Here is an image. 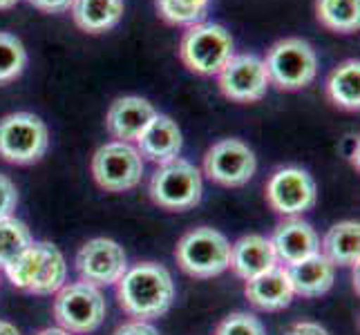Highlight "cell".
Instances as JSON below:
<instances>
[{
    "label": "cell",
    "instance_id": "obj_7",
    "mask_svg": "<svg viewBox=\"0 0 360 335\" xmlns=\"http://www.w3.org/2000/svg\"><path fill=\"white\" fill-rule=\"evenodd\" d=\"M54 317L68 333H92L105 320V300L98 287L88 282H74L56 291Z\"/></svg>",
    "mask_w": 360,
    "mask_h": 335
},
{
    "label": "cell",
    "instance_id": "obj_27",
    "mask_svg": "<svg viewBox=\"0 0 360 335\" xmlns=\"http://www.w3.org/2000/svg\"><path fill=\"white\" fill-rule=\"evenodd\" d=\"M41 259H43V251H41V242H32V246L25 251L22 255H18L9 266H5V272L9 282L14 284L20 291H32L36 277H39V268H41Z\"/></svg>",
    "mask_w": 360,
    "mask_h": 335
},
{
    "label": "cell",
    "instance_id": "obj_5",
    "mask_svg": "<svg viewBox=\"0 0 360 335\" xmlns=\"http://www.w3.org/2000/svg\"><path fill=\"white\" fill-rule=\"evenodd\" d=\"M49 147V130L32 112H14L0 119V157L9 164L30 166Z\"/></svg>",
    "mask_w": 360,
    "mask_h": 335
},
{
    "label": "cell",
    "instance_id": "obj_29",
    "mask_svg": "<svg viewBox=\"0 0 360 335\" xmlns=\"http://www.w3.org/2000/svg\"><path fill=\"white\" fill-rule=\"evenodd\" d=\"M18 206V190L9 177L0 175V219L11 217Z\"/></svg>",
    "mask_w": 360,
    "mask_h": 335
},
{
    "label": "cell",
    "instance_id": "obj_18",
    "mask_svg": "<svg viewBox=\"0 0 360 335\" xmlns=\"http://www.w3.org/2000/svg\"><path fill=\"white\" fill-rule=\"evenodd\" d=\"M287 275L291 282L293 295L320 297L333 287L336 266H333L322 253H316L311 257L302 259V262L287 266Z\"/></svg>",
    "mask_w": 360,
    "mask_h": 335
},
{
    "label": "cell",
    "instance_id": "obj_2",
    "mask_svg": "<svg viewBox=\"0 0 360 335\" xmlns=\"http://www.w3.org/2000/svg\"><path fill=\"white\" fill-rule=\"evenodd\" d=\"M233 36L217 22H200L184 32L179 41V58L193 74L217 77L233 54Z\"/></svg>",
    "mask_w": 360,
    "mask_h": 335
},
{
    "label": "cell",
    "instance_id": "obj_21",
    "mask_svg": "<svg viewBox=\"0 0 360 335\" xmlns=\"http://www.w3.org/2000/svg\"><path fill=\"white\" fill-rule=\"evenodd\" d=\"M360 226L358 221H340L322 239V255L333 266H358Z\"/></svg>",
    "mask_w": 360,
    "mask_h": 335
},
{
    "label": "cell",
    "instance_id": "obj_14",
    "mask_svg": "<svg viewBox=\"0 0 360 335\" xmlns=\"http://www.w3.org/2000/svg\"><path fill=\"white\" fill-rule=\"evenodd\" d=\"M273 251H276L278 262L282 264H297L302 259L320 253V239L311 223L302 219H287L273 232Z\"/></svg>",
    "mask_w": 360,
    "mask_h": 335
},
{
    "label": "cell",
    "instance_id": "obj_9",
    "mask_svg": "<svg viewBox=\"0 0 360 335\" xmlns=\"http://www.w3.org/2000/svg\"><path fill=\"white\" fill-rule=\"evenodd\" d=\"M257 159L253 150L240 139H221L208 147L204 157V172L210 181L226 188H240L253 179Z\"/></svg>",
    "mask_w": 360,
    "mask_h": 335
},
{
    "label": "cell",
    "instance_id": "obj_22",
    "mask_svg": "<svg viewBox=\"0 0 360 335\" xmlns=\"http://www.w3.org/2000/svg\"><path fill=\"white\" fill-rule=\"evenodd\" d=\"M316 18L336 34H354L360 27V0H316Z\"/></svg>",
    "mask_w": 360,
    "mask_h": 335
},
{
    "label": "cell",
    "instance_id": "obj_31",
    "mask_svg": "<svg viewBox=\"0 0 360 335\" xmlns=\"http://www.w3.org/2000/svg\"><path fill=\"white\" fill-rule=\"evenodd\" d=\"M27 3L45 14H63L72 7V0H27Z\"/></svg>",
    "mask_w": 360,
    "mask_h": 335
},
{
    "label": "cell",
    "instance_id": "obj_4",
    "mask_svg": "<svg viewBox=\"0 0 360 335\" xmlns=\"http://www.w3.org/2000/svg\"><path fill=\"white\" fill-rule=\"evenodd\" d=\"M175 257L191 277L208 280L229 268L231 244L219 230L202 226L184 235L175 248Z\"/></svg>",
    "mask_w": 360,
    "mask_h": 335
},
{
    "label": "cell",
    "instance_id": "obj_1",
    "mask_svg": "<svg viewBox=\"0 0 360 335\" xmlns=\"http://www.w3.org/2000/svg\"><path fill=\"white\" fill-rule=\"evenodd\" d=\"M117 295L123 311L146 322L170 311L175 302V284L166 266L146 262L123 272L117 282Z\"/></svg>",
    "mask_w": 360,
    "mask_h": 335
},
{
    "label": "cell",
    "instance_id": "obj_25",
    "mask_svg": "<svg viewBox=\"0 0 360 335\" xmlns=\"http://www.w3.org/2000/svg\"><path fill=\"white\" fill-rule=\"evenodd\" d=\"M32 232L16 217L0 219V266H9L32 246Z\"/></svg>",
    "mask_w": 360,
    "mask_h": 335
},
{
    "label": "cell",
    "instance_id": "obj_24",
    "mask_svg": "<svg viewBox=\"0 0 360 335\" xmlns=\"http://www.w3.org/2000/svg\"><path fill=\"white\" fill-rule=\"evenodd\" d=\"M159 18L168 25H181V27H193L200 25L210 7V0H155Z\"/></svg>",
    "mask_w": 360,
    "mask_h": 335
},
{
    "label": "cell",
    "instance_id": "obj_32",
    "mask_svg": "<svg viewBox=\"0 0 360 335\" xmlns=\"http://www.w3.org/2000/svg\"><path fill=\"white\" fill-rule=\"evenodd\" d=\"M284 335H329V331L316 324V322H297Z\"/></svg>",
    "mask_w": 360,
    "mask_h": 335
},
{
    "label": "cell",
    "instance_id": "obj_11",
    "mask_svg": "<svg viewBox=\"0 0 360 335\" xmlns=\"http://www.w3.org/2000/svg\"><path fill=\"white\" fill-rule=\"evenodd\" d=\"M219 90L226 98L238 103H255L269 90L264 60L253 54L233 56L217 74Z\"/></svg>",
    "mask_w": 360,
    "mask_h": 335
},
{
    "label": "cell",
    "instance_id": "obj_34",
    "mask_svg": "<svg viewBox=\"0 0 360 335\" xmlns=\"http://www.w3.org/2000/svg\"><path fill=\"white\" fill-rule=\"evenodd\" d=\"M36 335H70V333H68V331H63V329H45V331L36 333Z\"/></svg>",
    "mask_w": 360,
    "mask_h": 335
},
{
    "label": "cell",
    "instance_id": "obj_6",
    "mask_svg": "<svg viewBox=\"0 0 360 335\" xmlns=\"http://www.w3.org/2000/svg\"><path fill=\"white\" fill-rule=\"evenodd\" d=\"M202 172L191 161L172 159L161 164L150 179L153 202L166 210H188L202 202Z\"/></svg>",
    "mask_w": 360,
    "mask_h": 335
},
{
    "label": "cell",
    "instance_id": "obj_19",
    "mask_svg": "<svg viewBox=\"0 0 360 335\" xmlns=\"http://www.w3.org/2000/svg\"><path fill=\"white\" fill-rule=\"evenodd\" d=\"M70 11L81 32L103 34L123 18V0H72Z\"/></svg>",
    "mask_w": 360,
    "mask_h": 335
},
{
    "label": "cell",
    "instance_id": "obj_15",
    "mask_svg": "<svg viewBox=\"0 0 360 335\" xmlns=\"http://www.w3.org/2000/svg\"><path fill=\"white\" fill-rule=\"evenodd\" d=\"M181 145V130L166 114H155V119L148 123L146 130L139 134V139H136V150H139L141 159H148L159 166L177 159Z\"/></svg>",
    "mask_w": 360,
    "mask_h": 335
},
{
    "label": "cell",
    "instance_id": "obj_30",
    "mask_svg": "<svg viewBox=\"0 0 360 335\" xmlns=\"http://www.w3.org/2000/svg\"><path fill=\"white\" fill-rule=\"evenodd\" d=\"M112 335H159V333L153 324H148V322L134 320V322H128V324H121Z\"/></svg>",
    "mask_w": 360,
    "mask_h": 335
},
{
    "label": "cell",
    "instance_id": "obj_28",
    "mask_svg": "<svg viewBox=\"0 0 360 335\" xmlns=\"http://www.w3.org/2000/svg\"><path fill=\"white\" fill-rule=\"evenodd\" d=\"M215 335H266V331L255 315L240 311L221 320Z\"/></svg>",
    "mask_w": 360,
    "mask_h": 335
},
{
    "label": "cell",
    "instance_id": "obj_20",
    "mask_svg": "<svg viewBox=\"0 0 360 335\" xmlns=\"http://www.w3.org/2000/svg\"><path fill=\"white\" fill-rule=\"evenodd\" d=\"M327 98L347 112H358L360 110V63L356 58H347L327 79Z\"/></svg>",
    "mask_w": 360,
    "mask_h": 335
},
{
    "label": "cell",
    "instance_id": "obj_17",
    "mask_svg": "<svg viewBox=\"0 0 360 335\" xmlns=\"http://www.w3.org/2000/svg\"><path fill=\"white\" fill-rule=\"evenodd\" d=\"M246 300L259 311H282L293 300V289L284 266H273L271 270L262 272L246 282L244 287Z\"/></svg>",
    "mask_w": 360,
    "mask_h": 335
},
{
    "label": "cell",
    "instance_id": "obj_33",
    "mask_svg": "<svg viewBox=\"0 0 360 335\" xmlns=\"http://www.w3.org/2000/svg\"><path fill=\"white\" fill-rule=\"evenodd\" d=\"M0 335H20L18 329L14 324H9V322L0 320Z\"/></svg>",
    "mask_w": 360,
    "mask_h": 335
},
{
    "label": "cell",
    "instance_id": "obj_16",
    "mask_svg": "<svg viewBox=\"0 0 360 335\" xmlns=\"http://www.w3.org/2000/svg\"><path fill=\"white\" fill-rule=\"evenodd\" d=\"M229 266L233 268L235 275L248 282L271 270L273 266H278V257L276 251H273L271 239L262 237V235H246V237L231 246Z\"/></svg>",
    "mask_w": 360,
    "mask_h": 335
},
{
    "label": "cell",
    "instance_id": "obj_10",
    "mask_svg": "<svg viewBox=\"0 0 360 335\" xmlns=\"http://www.w3.org/2000/svg\"><path fill=\"white\" fill-rule=\"evenodd\" d=\"M316 181L302 168H280L266 183V202L280 215H302L316 206Z\"/></svg>",
    "mask_w": 360,
    "mask_h": 335
},
{
    "label": "cell",
    "instance_id": "obj_8",
    "mask_svg": "<svg viewBox=\"0 0 360 335\" xmlns=\"http://www.w3.org/2000/svg\"><path fill=\"white\" fill-rule=\"evenodd\" d=\"M92 177L108 192L132 190L143 177V159L134 145L110 141L92 157Z\"/></svg>",
    "mask_w": 360,
    "mask_h": 335
},
{
    "label": "cell",
    "instance_id": "obj_12",
    "mask_svg": "<svg viewBox=\"0 0 360 335\" xmlns=\"http://www.w3.org/2000/svg\"><path fill=\"white\" fill-rule=\"evenodd\" d=\"M77 270L81 282H88L92 287H110L128 270V257L115 239L96 237L83 244L79 251Z\"/></svg>",
    "mask_w": 360,
    "mask_h": 335
},
{
    "label": "cell",
    "instance_id": "obj_23",
    "mask_svg": "<svg viewBox=\"0 0 360 335\" xmlns=\"http://www.w3.org/2000/svg\"><path fill=\"white\" fill-rule=\"evenodd\" d=\"M41 251H43V259H41L39 277H36L30 293L49 295L63 287L65 275H68V266H65V257L60 255V251L54 244L41 242Z\"/></svg>",
    "mask_w": 360,
    "mask_h": 335
},
{
    "label": "cell",
    "instance_id": "obj_13",
    "mask_svg": "<svg viewBox=\"0 0 360 335\" xmlns=\"http://www.w3.org/2000/svg\"><path fill=\"white\" fill-rule=\"evenodd\" d=\"M157 110L141 96H121L110 105L105 114V128L117 141L130 143L139 139L146 126L155 119Z\"/></svg>",
    "mask_w": 360,
    "mask_h": 335
},
{
    "label": "cell",
    "instance_id": "obj_3",
    "mask_svg": "<svg viewBox=\"0 0 360 335\" xmlns=\"http://www.w3.org/2000/svg\"><path fill=\"white\" fill-rule=\"evenodd\" d=\"M264 67L269 85H276L284 92H295L314 83L318 74V56L311 43L304 39H282L271 45Z\"/></svg>",
    "mask_w": 360,
    "mask_h": 335
},
{
    "label": "cell",
    "instance_id": "obj_26",
    "mask_svg": "<svg viewBox=\"0 0 360 335\" xmlns=\"http://www.w3.org/2000/svg\"><path fill=\"white\" fill-rule=\"evenodd\" d=\"M27 67V49L18 36L0 32V85L16 81Z\"/></svg>",
    "mask_w": 360,
    "mask_h": 335
},
{
    "label": "cell",
    "instance_id": "obj_35",
    "mask_svg": "<svg viewBox=\"0 0 360 335\" xmlns=\"http://www.w3.org/2000/svg\"><path fill=\"white\" fill-rule=\"evenodd\" d=\"M18 0H0V9H11Z\"/></svg>",
    "mask_w": 360,
    "mask_h": 335
}]
</instances>
